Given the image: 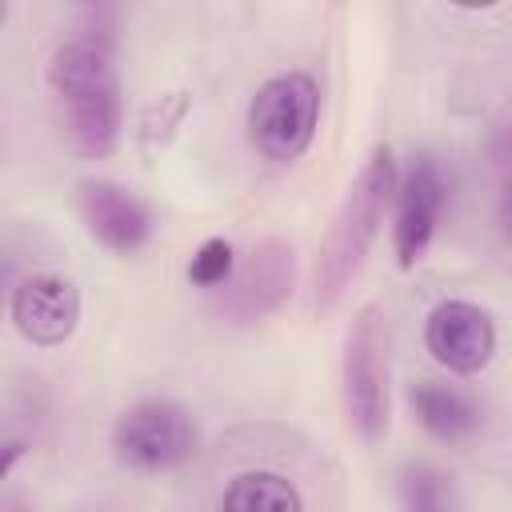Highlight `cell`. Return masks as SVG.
I'll list each match as a JSON object with an SVG mask.
<instances>
[{"label": "cell", "instance_id": "obj_1", "mask_svg": "<svg viewBox=\"0 0 512 512\" xmlns=\"http://www.w3.org/2000/svg\"><path fill=\"white\" fill-rule=\"evenodd\" d=\"M396 160L388 144H376L372 156L364 160V168L356 172V180L348 184L328 236L316 252V268H312V312H328L336 308V300L344 296V288L352 284V276L360 272L388 204L396 200Z\"/></svg>", "mask_w": 512, "mask_h": 512}, {"label": "cell", "instance_id": "obj_2", "mask_svg": "<svg viewBox=\"0 0 512 512\" xmlns=\"http://www.w3.org/2000/svg\"><path fill=\"white\" fill-rule=\"evenodd\" d=\"M48 84L64 108V128L84 156H108L120 140V76L112 40L72 32L48 60Z\"/></svg>", "mask_w": 512, "mask_h": 512}, {"label": "cell", "instance_id": "obj_3", "mask_svg": "<svg viewBox=\"0 0 512 512\" xmlns=\"http://www.w3.org/2000/svg\"><path fill=\"white\" fill-rule=\"evenodd\" d=\"M340 400L348 428L376 444L392 420V384H388V336L380 324L376 304L360 308L340 356Z\"/></svg>", "mask_w": 512, "mask_h": 512}, {"label": "cell", "instance_id": "obj_4", "mask_svg": "<svg viewBox=\"0 0 512 512\" xmlns=\"http://www.w3.org/2000/svg\"><path fill=\"white\" fill-rule=\"evenodd\" d=\"M320 124V84L308 72L268 76L248 104V140L260 156L292 164L308 152Z\"/></svg>", "mask_w": 512, "mask_h": 512}, {"label": "cell", "instance_id": "obj_5", "mask_svg": "<svg viewBox=\"0 0 512 512\" xmlns=\"http://www.w3.org/2000/svg\"><path fill=\"white\" fill-rule=\"evenodd\" d=\"M116 460L132 472H172L200 452V424L176 400H140L112 428Z\"/></svg>", "mask_w": 512, "mask_h": 512}, {"label": "cell", "instance_id": "obj_6", "mask_svg": "<svg viewBox=\"0 0 512 512\" xmlns=\"http://www.w3.org/2000/svg\"><path fill=\"white\" fill-rule=\"evenodd\" d=\"M444 200H448L444 168L428 152L416 156L408 164L404 180L396 184V212H392V252H396V264L404 272L424 260V252L440 228Z\"/></svg>", "mask_w": 512, "mask_h": 512}, {"label": "cell", "instance_id": "obj_7", "mask_svg": "<svg viewBox=\"0 0 512 512\" xmlns=\"http://www.w3.org/2000/svg\"><path fill=\"white\" fill-rule=\"evenodd\" d=\"M424 348L440 368L476 376L496 356V324L472 300H440L424 320Z\"/></svg>", "mask_w": 512, "mask_h": 512}, {"label": "cell", "instance_id": "obj_8", "mask_svg": "<svg viewBox=\"0 0 512 512\" xmlns=\"http://www.w3.org/2000/svg\"><path fill=\"white\" fill-rule=\"evenodd\" d=\"M8 316L28 344L56 348L80 324V288L64 272H32L12 288Z\"/></svg>", "mask_w": 512, "mask_h": 512}, {"label": "cell", "instance_id": "obj_9", "mask_svg": "<svg viewBox=\"0 0 512 512\" xmlns=\"http://www.w3.org/2000/svg\"><path fill=\"white\" fill-rule=\"evenodd\" d=\"M292 244L284 240H264L248 252V264L224 284V312L236 324H252L264 320L268 312H276L284 304V296L292 292Z\"/></svg>", "mask_w": 512, "mask_h": 512}, {"label": "cell", "instance_id": "obj_10", "mask_svg": "<svg viewBox=\"0 0 512 512\" xmlns=\"http://www.w3.org/2000/svg\"><path fill=\"white\" fill-rule=\"evenodd\" d=\"M80 216H84L88 236L116 256L140 252L152 236L148 208L112 180H80Z\"/></svg>", "mask_w": 512, "mask_h": 512}, {"label": "cell", "instance_id": "obj_11", "mask_svg": "<svg viewBox=\"0 0 512 512\" xmlns=\"http://www.w3.org/2000/svg\"><path fill=\"white\" fill-rule=\"evenodd\" d=\"M408 404H412V416L420 420V428H424L428 436L444 440V444L464 440V436H472V432L480 428L476 404H472L464 392L448 388V384L420 380V384L408 388Z\"/></svg>", "mask_w": 512, "mask_h": 512}, {"label": "cell", "instance_id": "obj_12", "mask_svg": "<svg viewBox=\"0 0 512 512\" xmlns=\"http://www.w3.org/2000/svg\"><path fill=\"white\" fill-rule=\"evenodd\" d=\"M220 512H304V496L288 476L252 468L228 480L220 496Z\"/></svg>", "mask_w": 512, "mask_h": 512}, {"label": "cell", "instance_id": "obj_13", "mask_svg": "<svg viewBox=\"0 0 512 512\" xmlns=\"http://www.w3.org/2000/svg\"><path fill=\"white\" fill-rule=\"evenodd\" d=\"M400 504H404V512H460L456 488L432 464L400 468Z\"/></svg>", "mask_w": 512, "mask_h": 512}, {"label": "cell", "instance_id": "obj_14", "mask_svg": "<svg viewBox=\"0 0 512 512\" xmlns=\"http://www.w3.org/2000/svg\"><path fill=\"white\" fill-rule=\"evenodd\" d=\"M232 276H236V252H232V244L224 236H208L188 260V280L196 288H220Z\"/></svg>", "mask_w": 512, "mask_h": 512}, {"label": "cell", "instance_id": "obj_15", "mask_svg": "<svg viewBox=\"0 0 512 512\" xmlns=\"http://www.w3.org/2000/svg\"><path fill=\"white\" fill-rule=\"evenodd\" d=\"M496 220H500V232H504V240L512 244V180L504 184V192H500V204H496Z\"/></svg>", "mask_w": 512, "mask_h": 512}, {"label": "cell", "instance_id": "obj_16", "mask_svg": "<svg viewBox=\"0 0 512 512\" xmlns=\"http://www.w3.org/2000/svg\"><path fill=\"white\" fill-rule=\"evenodd\" d=\"M4 512H28V504H24V500H20V496H12V500H8V504H4Z\"/></svg>", "mask_w": 512, "mask_h": 512}]
</instances>
